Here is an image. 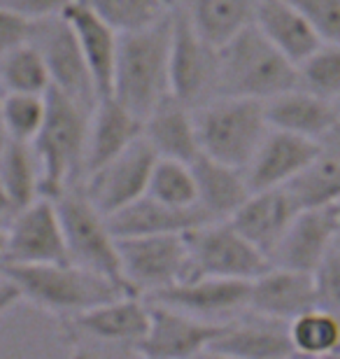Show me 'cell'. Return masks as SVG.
I'll return each mask as SVG.
<instances>
[{
	"label": "cell",
	"instance_id": "obj_1",
	"mask_svg": "<svg viewBox=\"0 0 340 359\" xmlns=\"http://www.w3.org/2000/svg\"><path fill=\"white\" fill-rule=\"evenodd\" d=\"M172 10L154 24L119 33L112 96L144 119L165 93H170Z\"/></svg>",
	"mask_w": 340,
	"mask_h": 359
},
{
	"label": "cell",
	"instance_id": "obj_2",
	"mask_svg": "<svg viewBox=\"0 0 340 359\" xmlns=\"http://www.w3.org/2000/svg\"><path fill=\"white\" fill-rule=\"evenodd\" d=\"M0 273L17 285L21 301H28L59 320L112 301L121 294H133L114 280L86 271L72 262L0 264Z\"/></svg>",
	"mask_w": 340,
	"mask_h": 359
},
{
	"label": "cell",
	"instance_id": "obj_3",
	"mask_svg": "<svg viewBox=\"0 0 340 359\" xmlns=\"http://www.w3.org/2000/svg\"><path fill=\"white\" fill-rule=\"evenodd\" d=\"M89 114L84 105L59 89L47 91V114L40 133L31 142L40 161L42 196L56 198L75 184H82L86 173V135Z\"/></svg>",
	"mask_w": 340,
	"mask_h": 359
},
{
	"label": "cell",
	"instance_id": "obj_4",
	"mask_svg": "<svg viewBox=\"0 0 340 359\" xmlns=\"http://www.w3.org/2000/svg\"><path fill=\"white\" fill-rule=\"evenodd\" d=\"M299 87V66L252 24L219 49V96L268 100Z\"/></svg>",
	"mask_w": 340,
	"mask_h": 359
},
{
	"label": "cell",
	"instance_id": "obj_5",
	"mask_svg": "<svg viewBox=\"0 0 340 359\" xmlns=\"http://www.w3.org/2000/svg\"><path fill=\"white\" fill-rule=\"evenodd\" d=\"M59 322L75 355H137V343L149 327V301L121 294Z\"/></svg>",
	"mask_w": 340,
	"mask_h": 359
},
{
	"label": "cell",
	"instance_id": "obj_6",
	"mask_svg": "<svg viewBox=\"0 0 340 359\" xmlns=\"http://www.w3.org/2000/svg\"><path fill=\"white\" fill-rule=\"evenodd\" d=\"M200 154L243 168L268 133L264 100L217 96L193 110Z\"/></svg>",
	"mask_w": 340,
	"mask_h": 359
},
{
	"label": "cell",
	"instance_id": "obj_7",
	"mask_svg": "<svg viewBox=\"0 0 340 359\" xmlns=\"http://www.w3.org/2000/svg\"><path fill=\"white\" fill-rule=\"evenodd\" d=\"M54 203L61 217L68 262L98 273L103 278H110L128 290L124 273H121L117 236L112 233L105 215L84 194L82 184H75L59 194L54 198Z\"/></svg>",
	"mask_w": 340,
	"mask_h": 359
},
{
	"label": "cell",
	"instance_id": "obj_8",
	"mask_svg": "<svg viewBox=\"0 0 340 359\" xmlns=\"http://www.w3.org/2000/svg\"><path fill=\"white\" fill-rule=\"evenodd\" d=\"M186 245H189V278L254 280L271 266L268 257L252 245L229 219L205 222L189 229Z\"/></svg>",
	"mask_w": 340,
	"mask_h": 359
},
{
	"label": "cell",
	"instance_id": "obj_9",
	"mask_svg": "<svg viewBox=\"0 0 340 359\" xmlns=\"http://www.w3.org/2000/svg\"><path fill=\"white\" fill-rule=\"evenodd\" d=\"M121 273L128 290L147 297L189 278L186 233H151L117 238Z\"/></svg>",
	"mask_w": 340,
	"mask_h": 359
},
{
	"label": "cell",
	"instance_id": "obj_10",
	"mask_svg": "<svg viewBox=\"0 0 340 359\" xmlns=\"http://www.w3.org/2000/svg\"><path fill=\"white\" fill-rule=\"evenodd\" d=\"M170 93L193 110L219 96V49L200 38L179 5L172 7Z\"/></svg>",
	"mask_w": 340,
	"mask_h": 359
},
{
	"label": "cell",
	"instance_id": "obj_11",
	"mask_svg": "<svg viewBox=\"0 0 340 359\" xmlns=\"http://www.w3.org/2000/svg\"><path fill=\"white\" fill-rule=\"evenodd\" d=\"M31 42L40 49L42 59L47 63L52 87L63 91L86 110H93L96 100L100 98L96 82L91 77V70L86 66L82 49L77 45V38L63 19V14L47 19H35Z\"/></svg>",
	"mask_w": 340,
	"mask_h": 359
},
{
	"label": "cell",
	"instance_id": "obj_12",
	"mask_svg": "<svg viewBox=\"0 0 340 359\" xmlns=\"http://www.w3.org/2000/svg\"><path fill=\"white\" fill-rule=\"evenodd\" d=\"M156 159L158 154L154 147L140 135L124 152L89 170L82 180V189L91 203L105 217H110L121 208L133 203L135 198H140L142 194H147V182Z\"/></svg>",
	"mask_w": 340,
	"mask_h": 359
},
{
	"label": "cell",
	"instance_id": "obj_13",
	"mask_svg": "<svg viewBox=\"0 0 340 359\" xmlns=\"http://www.w3.org/2000/svg\"><path fill=\"white\" fill-rule=\"evenodd\" d=\"M3 264L68 262L66 238L54 198L40 196L19 208L7 224Z\"/></svg>",
	"mask_w": 340,
	"mask_h": 359
},
{
	"label": "cell",
	"instance_id": "obj_14",
	"mask_svg": "<svg viewBox=\"0 0 340 359\" xmlns=\"http://www.w3.org/2000/svg\"><path fill=\"white\" fill-rule=\"evenodd\" d=\"M222 329L224 322H210L149 301V327L144 339L137 343V355L151 359H184L203 355Z\"/></svg>",
	"mask_w": 340,
	"mask_h": 359
},
{
	"label": "cell",
	"instance_id": "obj_15",
	"mask_svg": "<svg viewBox=\"0 0 340 359\" xmlns=\"http://www.w3.org/2000/svg\"><path fill=\"white\" fill-rule=\"evenodd\" d=\"M252 280L189 278L158 292L147 294L151 304H163L210 322H229L247 311Z\"/></svg>",
	"mask_w": 340,
	"mask_h": 359
},
{
	"label": "cell",
	"instance_id": "obj_16",
	"mask_svg": "<svg viewBox=\"0 0 340 359\" xmlns=\"http://www.w3.org/2000/svg\"><path fill=\"white\" fill-rule=\"evenodd\" d=\"M340 231V203L322 208H303L278 248L273 250L271 264L294 271L315 273L327 255L338 245Z\"/></svg>",
	"mask_w": 340,
	"mask_h": 359
},
{
	"label": "cell",
	"instance_id": "obj_17",
	"mask_svg": "<svg viewBox=\"0 0 340 359\" xmlns=\"http://www.w3.org/2000/svg\"><path fill=\"white\" fill-rule=\"evenodd\" d=\"M322 152V142L280 128H268L261 145L245 166V177L252 191L285 187L306 170Z\"/></svg>",
	"mask_w": 340,
	"mask_h": 359
},
{
	"label": "cell",
	"instance_id": "obj_18",
	"mask_svg": "<svg viewBox=\"0 0 340 359\" xmlns=\"http://www.w3.org/2000/svg\"><path fill=\"white\" fill-rule=\"evenodd\" d=\"M208 355L238 357V359H280L294 357L289 339V325L280 320L264 318L252 311L224 322L219 336L210 343Z\"/></svg>",
	"mask_w": 340,
	"mask_h": 359
},
{
	"label": "cell",
	"instance_id": "obj_19",
	"mask_svg": "<svg viewBox=\"0 0 340 359\" xmlns=\"http://www.w3.org/2000/svg\"><path fill=\"white\" fill-rule=\"evenodd\" d=\"M320 306L317 301L315 273L271 266L250 283L247 311L264 318L292 322L301 313Z\"/></svg>",
	"mask_w": 340,
	"mask_h": 359
},
{
	"label": "cell",
	"instance_id": "obj_20",
	"mask_svg": "<svg viewBox=\"0 0 340 359\" xmlns=\"http://www.w3.org/2000/svg\"><path fill=\"white\" fill-rule=\"evenodd\" d=\"M264 112L271 128L306 135L317 142L331 138L340 128V110L334 100L294 87L264 100Z\"/></svg>",
	"mask_w": 340,
	"mask_h": 359
},
{
	"label": "cell",
	"instance_id": "obj_21",
	"mask_svg": "<svg viewBox=\"0 0 340 359\" xmlns=\"http://www.w3.org/2000/svg\"><path fill=\"white\" fill-rule=\"evenodd\" d=\"M299 210L301 208L287 187H273L252 191L229 222L271 259L273 250L278 248Z\"/></svg>",
	"mask_w": 340,
	"mask_h": 359
},
{
	"label": "cell",
	"instance_id": "obj_22",
	"mask_svg": "<svg viewBox=\"0 0 340 359\" xmlns=\"http://www.w3.org/2000/svg\"><path fill=\"white\" fill-rule=\"evenodd\" d=\"M142 138L158 156L193 163L200 156L193 107L177 96L165 93L147 117L142 119Z\"/></svg>",
	"mask_w": 340,
	"mask_h": 359
},
{
	"label": "cell",
	"instance_id": "obj_23",
	"mask_svg": "<svg viewBox=\"0 0 340 359\" xmlns=\"http://www.w3.org/2000/svg\"><path fill=\"white\" fill-rule=\"evenodd\" d=\"M142 135V119L121 105L112 93L96 100L89 114V135H86V173L124 152ZM84 173V175H86Z\"/></svg>",
	"mask_w": 340,
	"mask_h": 359
},
{
	"label": "cell",
	"instance_id": "obj_24",
	"mask_svg": "<svg viewBox=\"0 0 340 359\" xmlns=\"http://www.w3.org/2000/svg\"><path fill=\"white\" fill-rule=\"evenodd\" d=\"M63 19L68 21L77 38V45L82 49L86 66L91 70V77L96 82L98 93L112 91V75H114V61H117V47H119V31L110 26L103 17L82 5L79 0L70 3L63 10Z\"/></svg>",
	"mask_w": 340,
	"mask_h": 359
},
{
	"label": "cell",
	"instance_id": "obj_25",
	"mask_svg": "<svg viewBox=\"0 0 340 359\" xmlns=\"http://www.w3.org/2000/svg\"><path fill=\"white\" fill-rule=\"evenodd\" d=\"M254 26L296 66L324 42L292 0H259Z\"/></svg>",
	"mask_w": 340,
	"mask_h": 359
},
{
	"label": "cell",
	"instance_id": "obj_26",
	"mask_svg": "<svg viewBox=\"0 0 340 359\" xmlns=\"http://www.w3.org/2000/svg\"><path fill=\"white\" fill-rule=\"evenodd\" d=\"M107 222L117 238H128L151 233H186L193 226L205 224L208 219L200 208H172L151 198L149 194H142L133 203L110 215Z\"/></svg>",
	"mask_w": 340,
	"mask_h": 359
},
{
	"label": "cell",
	"instance_id": "obj_27",
	"mask_svg": "<svg viewBox=\"0 0 340 359\" xmlns=\"http://www.w3.org/2000/svg\"><path fill=\"white\" fill-rule=\"evenodd\" d=\"M198 187V208L208 222L231 219L252 194L243 168L200 154L191 163Z\"/></svg>",
	"mask_w": 340,
	"mask_h": 359
},
{
	"label": "cell",
	"instance_id": "obj_28",
	"mask_svg": "<svg viewBox=\"0 0 340 359\" xmlns=\"http://www.w3.org/2000/svg\"><path fill=\"white\" fill-rule=\"evenodd\" d=\"M257 3L259 0H191L186 7H179L189 17L200 38L222 49L245 28L254 24Z\"/></svg>",
	"mask_w": 340,
	"mask_h": 359
},
{
	"label": "cell",
	"instance_id": "obj_29",
	"mask_svg": "<svg viewBox=\"0 0 340 359\" xmlns=\"http://www.w3.org/2000/svg\"><path fill=\"white\" fill-rule=\"evenodd\" d=\"M0 182L17 210L42 196L40 161L31 142H3L0 147Z\"/></svg>",
	"mask_w": 340,
	"mask_h": 359
},
{
	"label": "cell",
	"instance_id": "obj_30",
	"mask_svg": "<svg viewBox=\"0 0 340 359\" xmlns=\"http://www.w3.org/2000/svg\"><path fill=\"white\" fill-rule=\"evenodd\" d=\"M285 187L301 210L340 203V149L322 147L320 156Z\"/></svg>",
	"mask_w": 340,
	"mask_h": 359
},
{
	"label": "cell",
	"instance_id": "obj_31",
	"mask_svg": "<svg viewBox=\"0 0 340 359\" xmlns=\"http://www.w3.org/2000/svg\"><path fill=\"white\" fill-rule=\"evenodd\" d=\"M294 353L303 357L340 355V318L329 308L315 306L289 322Z\"/></svg>",
	"mask_w": 340,
	"mask_h": 359
},
{
	"label": "cell",
	"instance_id": "obj_32",
	"mask_svg": "<svg viewBox=\"0 0 340 359\" xmlns=\"http://www.w3.org/2000/svg\"><path fill=\"white\" fill-rule=\"evenodd\" d=\"M0 84L5 91L47 93L52 89L47 63L31 40L0 56Z\"/></svg>",
	"mask_w": 340,
	"mask_h": 359
},
{
	"label": "cell",
	"instance_id": "obj_33",
	"mask_svg": "<svg viewBox=\"0 0 340 359\" xmlns=\"http://www.w3.org/2000/svg\"><path fill=\"white\" fill-rule=\"evenodd\" d=\"M147 194L172 208H198V187L191 163L158 156L151 168Z\"/></svg>",
	"mask_w": 340,
	"mask_h": 359
},
{
	"label": "cell",
	"instance_id": "obj_34",
	"mask_svg": "<svg viewBox=\"0 0 340 359\" xmlns=\"http://www.w3.org/2000/svg\"><path fill=\"white\" fill-rule=\"evenodd\" d=\"M47 114V93L5 91L3 128L7 140L33 142Z\"/></svg>",
	"mask_w": 340,
	"mask_h": 359
},
{
	"label": "cell",
	"instance_id": "obj_35",
	"mask_svg": "<svg viewBox=\"0 0 340 359\" xmlns=\"http://www.w3.org/2000/svg\"><path fill=\"white\" fill-rule=\"evenodd\" d=\"M79 3L103 17L119 33L154 24L172 10L163 0H79Z\"/></svg>",
	"mask_w": 340,
	"mask_h": 359
},
{
	"label": "cell",
	"instance_id": "obj_36",
	"mask_svg": "<svg viewBox=\"0 0 340 359\" xmlns=\"http://www.w3.org/2000/svg\"><path fill=\"white\" fill-rule=\"evenodd\" d=\"M299 87L322 98L340 100V45L322 42L308 59L299 63Z\"/></svg>",
	"mask_w": 340,
	"mask_h": 359
},
{
	"label": "cell",
	"instance_id": "obj_37",
	"mask_svg": "<svg viewBox=\"0 0 340 359\" xmlns=\"http://www.w3.org/2000/svg\"><path fill=\"white\" fill-rule=\"evenodd\" d=\"M324 42L340 45V0H292Z\"/></svg>",
	"mask_w": 340,
	"mask_h": 359
},
{
	"label": "cell",
	"instance_id": "obj_38",
	"mask_svg": "<svg viewBox=\"0 0 340 359\" xmlns=\"http://www.w3.org/2000/svg\"><path fill=\"white\" fill-rule=\"evenodd\" d=\"M317 301L340 318V248L336 245L315 271Z\"/></svg>",
	"mask_w": 340,
	"mask_h": 359
},
{
	"label": "cell",
	"instance_id": "obj_39",
	"mask_svg": "<svg viewBox=\"0 0 340 359\" xmlns=\"http://www.w3.org/2000/svg\"><path fill=\"white\" fill-rule=\"evenodd\" d=\"M31 31L33 19H28L26 14H21L10 5L0 3V56L31 40Z\"/></svg>",
	"mask_w": 340,
	"mask_h": 359
},
{
	"label": "cell",
	"instance_id": "obj_40",
	"mask_svg": "<svg viewBox=\"0 0 340 359\" xmlns=\"http://www.w3.org/2000/svg\"><path fill=\"white\" fill-rule=\"evenodd\" d=\"M70 3H75V0H7L3 5H10L35 21V19H47V17H56V14H63V10Z\"/></svg>",
	"mask_w": 340,
	"mask_h": 359
},
{
	"label": "cell",
	"instance_id": "obj_41",
	"mask_svg": "<svg viewBox=\"0 0 340 359\" xmlns=\"http://www.w3.org/2000/svg\"><path fill=\"white\" fill-rule=\"evenodd\" d=\"M19 301H21V294L17 290V285L0 273V320H3L5 315L19 304Z\"/></svg>",
	"mask_w": 340,
	"mask_h": 359
},
{
	"label": "cell",
	"instance_id": "obj_42",
	"mask_svg": "<svg viewBox=\"0 0 340 359\" xmlns=\"http://www.w3.org/2000/svg\"><path fill=\"white\" fill-rule=\"evenodd\" d=\"M14 212H17V208H14V203L10 201V196H7V191H5V187L3 182H0V226H5L10 224V219L14 217Z\"/></svg>",
	"mask_w": 340,
	"mask_h": 359
},
{
	"label": "cell",
	"instance_id": "obj_43",
	"mask_svg": "<svg viewBox=\"0 0 340 359\" xmlns=\"http://www.w3.org/2000/svg\"><path fill=\"white\" fill-rule=\"evenodd\" d=\"M3 98H5V89H3V84H0V147H3V142L7 140L5 128H3Z\"/></svg>",
	"mask_w": 340,
	"mask_h": 359
},
{
	"label": "cell",
	"instance_id": "obj_44",
	"mask_svg": "<svg viewBox=\"0 0 340 359\" xmlns=\"http://www.w3.org/2000/svg\"><path fill=\"white\" fill-rule=\"evenodd\" d=\"M5 243H7V231H5V226H0V264H3V257H5Z\"/></svg>",
	"mask_w": 340,
	"mask_h": 359
},
{
	"label": "cell",
	"instance_id": "obj_45",
	"mask_svg": "<svg viewBox=\"0 0 340 359\" xmlns=\"http://www.w3.org/2000/svg\"><path fill=\"white\" fill-rule=\"evenodd\" d=\"M163 3L168 5V7H175V5H177V0H163Z\"/></svg>",
	"mask_w": 340,
	"mask_h": 359
},
{
	"label": "cell",
	"instance_id": "obj_46",
	"mask_svg": "<svg viewBox=\"0 0 340 359\" xmlns=\"http://www.w3.org/2000/svg\"><path fill=\"white\" fill-rule=\"evenodd\" d=\"M338 248H340V231H338Z\"/></svg>",
	"mask_w": 340,
	"mask_h": 359
},
{
	"label": "cell",
	"instance_id": "obj_47",
	"mask_svg": "<svg viewBox=\"0 0 340 359\" xmlns=\"http://www.w3.org/2000/svg\"><path fill=\"white\" fill-rule=\"evenodd\" d=\"M0 3H7V0H0Z\"/></svg>",
	"mask_w": 340,
	"mask_h": 359
}]
</instances>
